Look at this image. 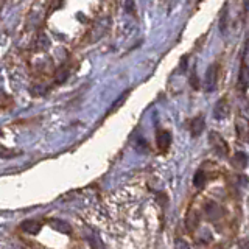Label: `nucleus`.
<instances>
[{
    "label": "nucleus",
    "mask_w": 249,
    "mask_h": 249,
    "mask_svg": "<svg viewBox=\"0 0 249 249\" xmlns=\"http://www.w3.org/2000/svg\"><path fill=\"white\" fill-rule=\"evenodd\" d=\"M216 80H218V66L210 64L204 75V89L207 92H213L216 88Z\"/></svg>",
    "instance_id": "1"
},
{
    "label": "nucleus",
    "mask_w": 249,
    "mask_h": 249,
    "mask_svg": "<svg viewBox=\"0 0 249 249\" xmlns=\"http://www.w3.org/2000/svg\"><path fill=\"white\" fill-rule=\"evenodd\" d=\"M209 140H210V143L213 145L215 151L220 154V156H226V154H228V151H229L228 143L224 142V139L220 134H218V132H210Z\"/></svg>",
    "instance_id": "2"
},
{
    "label": "nucleus",
    "mask_w": 249,
    "mask_h": 249,
    "mask_svg": "<svg viewBox=\"0 0 249 249\" xmlns=\"http://www.w3.org/2000/svg\"><path fill=\"white\" fill-rule=\"evenodd\" d=\"M229 115V103L226 98L218 100L213 107V117L216 120H224Z\"/></svg>",
    "instance_id": "3"
},
{
    "label": "nucleus",
    "mask_w": 249,
    "mask_h": 249,
    "mask_svg": "<svg viewBox=\"0 0 249 249\" xmlns=\"http://www.w3.org/2000/svg\"><path fill=\"white\" fill-rule=\"evenodd\" d=\"M156 142H158V146L160 151H165L171 145V134L168 131H159L158 136H156Z\"/></svg>",
    "instance_id": "4"
},
{
    "label": "nucleus",
    "mask_w": 249,
    "mask_h": 249,
    "mask_svg": "<svg viewBox=\"0 0 249 249\" xmlns=\"http://www.w3.org/2000/svg\"><path fill=\"white\" fill-rule=\"evenodd\" d=\"M235 126H237L238 137L243 139V140H248L249 139V122H248V119H245V117H238Z\"/></svg>",
    "instance_id": "5"
},
{
    "label": "nucleus",
    "mask_w": 249,
    "mask_h": 249,
    "mask_svg": "<svg viewBox=\"0 0 249 249\" xmlns=\"http://www.w3.org/2000/svg\"><path fill=\"white\" fill-rule=\"evenodd\" d=\"M238 88L241 90H248L249 89V67L246 64L241 66L240 69V75H238Z\"/></svg>",
    "instance_id": "6"
},
{
    "label": "nucleus",
    "mask_w": 249,
    "mask_h": 249,
    "mask_svg": "<svg viewBox=\"0 0 249 249\" xmlns=\"http://www.w3.org/2000/svg\"><path fill=\"white\" fill-rule=\"evenodd\" d=\"M202 129H204V119L202 117H195V119L192 120L190 123V132L193 137H198Z\"/></svg>",
    "instance_id": "7"
},
{
    "label": "nucleus",
    "mask_w": 249,
    "mask_h": 249,
    "mask_svg": "<svg viewBox=\"0 0 249 249\" xmlns=\"http://www.w3.org/2000/svg\"><path fill=\"white\" fill-rule=\"evenodd\" d=\"M22 228H23V231H27V232H30V233H36L39 229H41V223H37V221H25L22 224Z\"/></svg>",
    "instance_id": "8"
},
{
    "label": "nucleus",
    "mask_w": 249,
    "mask_h": 249,
    "mask_svg": "<svg viewBox=\"0 0 249 249\" xmlns=\"http://www.w3.org/2000/svg\"><path fill=\"white\" fill-rule=\"evenodd\" d=\"M233 163L240 168H245L248 165V156L245 153H237L233 156Z\"/></svg>",
    "instance_id": "9"
},
{
    "label": "nucleus",
    "mask_w": 249,
    "mask_h": 249,
    "mask_svg": "<svg viewBox=\"0 0 249 249\" xmlns=\"http://www.w3.org/2000/svg\"><path fill=\"white\" fill-rule=\"evenodd\" d=\"M206 182V175H204V171H198L196 175H195V179H193V184L196 185V187H202Z\"/></svg>",
    "instance_id": "10"
},
{
    "label": "nucleus",
    "mask_w": 249,
    "mask_h": 249,
    "mask_svg": "<svg viewBox=\"0 0 249 249\" xmlns=\"http://www.w3.org/2000/svg\"><path fill=\"white\" fill-rule=\"evenodd\" d=\"M175 246H176V249H192L190 245H189V243H185V241H184L182 238H178V240H176V243H175Z\"/></svg>",
    "instance_id": "11"
},
{
    "label": "nucleus",
    "mask_w": 249,
    "mask_h": 249,
    "mask_svg": "<svg viewBox=\"0 0 249 249\" xmlns=\"http://www.w3.org/2000/svg\"><path fill=\"white\" fill-rule=\"evenodd\" d=\"M245 56H246V59H249V44L246 47V54H245Z\"/></svg>",
    "instance_id": "12"
}]
</instances>
